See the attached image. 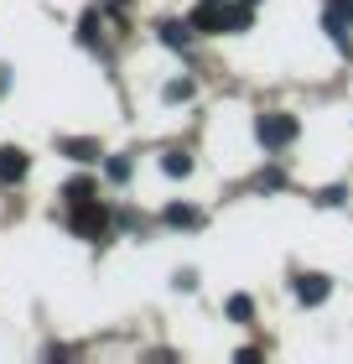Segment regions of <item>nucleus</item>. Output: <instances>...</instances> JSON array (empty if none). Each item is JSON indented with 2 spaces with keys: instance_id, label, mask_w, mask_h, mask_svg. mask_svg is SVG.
I'll return each instance as SVG.
<instances>
[{
  "instance_id": "nucleus-1",
  "label": "nucleus",
  "mask_w": 353,
  "mask_h": 364,
  "mask_svg": "<svg viewBox=\"0 0 353 364\" xmlns=\"http://www.w3.org/2000/svg\"><path fill=\"white\" fill-rule=\"evenodd\" d=\"M255 136H260V146H265V151H286V146L296 141V114H281V109L260 114Z\"/></svg>"
},
{
  "instance_id": "nucleus-2",
  "label": "nucleus",
  "mask_w": 353,
  "mask_h": 364,
  "mask_svg": "<svg viewBox=\"0 0 353 364\" xmlns=\"http://www.w3.org/2000/svg\"><path fill=\"white\" fill-rule=\"evenodd\" d=\"M73 235H83V240H104L109 235V208L99 203V198H83V203H73Z\"/></svg>"
},
{
  "instance_id": "nucleus-3",
  "label": "nucleus",
  "mask_w": 353,
  "mask_h": 364,
  "mask_svg": "<svg viewBox=\"0 0 353 364\" xmlns=\"http://www.w3.org/2000/svg\"><path fill=\"white\" fill-rule=\"evenodd\" d=\"M327 291H332V281L327 276H317V271H307V276H296V296L307 307H317V302H327Z\"/></svg>"
},
{
  "instance_id": "nucleus-4",
  "label": "nucleus",
  "mask_w": 353,
  "mask_h": 364,
  "mask_svg": "<svg viewBox=\"0 0 353 364\" xmlns=\"http://www.w3.org/2000/svg\"><path fill=\"white\" fill-rule=\"evenodd\" d=\"M26 167H31V161H26L21 146H6V151H0V182H21Z\"/></svg>"
},
{
  "instance_id": "nucleus-5",
  "label": "nucleus",
  "mask_w": 353,
  "mask_h": 364,
  "mask_svg": "<svg viewBox=\"0 0 353 364\" xmlns=\"http://www.w3.org/2000/svg\"><path fill=\"white\" fill-rule=\"evenodd\" d=\"M161 219L172 224V229H203V208H192V203H172V208L161 213Z\"/></svg>"
},
{
  "instance_id": "nucleus-6",
  "label": "nucleus",
  "mask_w": 353,
  "mask_h": 364,
  "mask_svg": "<svg viewBox=\"0 0 353 364\" xmlns=\"http://www.w3.org/2000/svg\"><path fill=\"white\" fill-rule=\"evenodd\" d=\"M156 31H161V42H166V47H177V53L192 42V21H161Z\"/></svg>"
},
{
  "instance_id": "nucleus-7",
  "label": "nucleus",
  "mask_w": 353,
  "mask_h": 364,
  "mask_svg": "<svg viewBox=\"0 0 353 364\" xmlns=\"http://www.w3.org/2000/svg\"><path fill=\"white\" fill-rule=\"evenodd\" d=\"M58 151L73 156V161H94V156H99V141H78V136H68V141H58Z\"/></svg>"
},
{
  "instance_id": "nucleus-8",
  "label": "nucleus",
  "mask_w": 353,
  "mask_h": 364,
  "mask_svg": "<svg viewBox=\"0 0 353 364\" xmlns=\"http://www.w3.org/2000/svg\"><path fill=\"white\" fill-rule=\"evenodd\" d=\"M224 312H229V318H234V323H249V318H255V296H244V291H234Z\"/></svg>"
},
{
  "instance_id": "nucleus-9",
  "label": "nucleus",
  "mask_w": 353,
  "mask_h": 364,
  "mask_svg": "<svg viewBox=\"0 0 353 364\" xmlns=\"http://www.w3.org/2000/svg\"><path fill=\"white\" fill-rule=\"evenodd\" d=\"M161 172H166V177H188V172H192V156H188V151H166V156H161Z\"/></svg>"
},
{
  "instance_id": "nucleus-10",
  "label": "nucleus",
  "mask_w": 353,
  "mask_h": 364,
  "mask_svg": "<svg viewBox=\"0 0 353 364\" xmlns=\"http://www.w3.org/2000/svg\"><path fill=\"white\" fill-rule=\"evenodd\" d=\"M317 203H322V208H343L348 203V188H343V182H332V188L317 193Z\"/></svg>"
},
{
  "instance_id": "nucleus-11",
  "label": "nucleus",
  "mask_w": 353,
  "mask_h": 364,
  "mask_svg": "<svg viewBox=\"0 0 353 364\" xmlns=\"http://www.w3.org/2000/svg\"><path fill=\"white\" fill-rule=\"evenodd\" d=\"M63 198H68V203H83V198H94V182L89 177H73L68 188H63Z\"/></svg>"
},
{
  "instance_id": "nucleus-12",
  "label": "nucleus",
  "mask_w": 353,
  "mask_h": 364,
  "mask_svg": "<svg viewBox=\"0 0 353 364\" xmlns=\"http://www.w3.org/2000/svg\"><path fill=\"white\" fill-rule=\"evenodd\" d=\"M104 172H109L114 182H125V177H130V161H125V156H109V161H104Z\"/></svg>"
},
{
  "instance_id": "nucleus-13",
  "label": "nucleus",
  "mask_w": 353,
  "mask_h": 364,
  "mask_svg": "<svg viewBox=\"0 0 353 364\" xmlns=\"http://www.w3.org/2000/svg\"><path fill=\"white\" fill-rule=\"evenodd\" d=\"M192 94V78H177V84H166V99H188Z\"/></svg>"
},
{
  "instance_id": "nucleus-14",
  "label": "nucleus",
  "mask_w": 353,
  "mask_h": 364,
  "mask_svg": "<svg viewBox=\"0 0 353 364\" xmlns=\"http://www.w3.org/2000/svg\"><path fill=\"white\" fill-rule=\"evenodd\" d=\"M327 11H332V16H343V21L353 26V0H327Z\"/></svg>"
},
{
  "instance_id": "nucleus-15",
  "label": "nucleus",
  "mask_w": 353,
  "mask_h": 364,
  "mask_svg": "<svg viewBox=\"0 0 353 364\" xmlns=\"http://www.w3.org/2000/svg\"><path fill=\"white\" fill-rule=\"evenodd\" d=\"M83 42H99V16H83V31H78Z\"/></svg>"
},
{
  "instance_id": "nucleus-16",
  "label": "nucleus",
  "mask_w": 353,
  "mask_h": 364,
  "mask_svg": "<svg viewBox=\"0 0 353 364\" xmlns=\"http://www.w3.org/2000/svg\"><path fill=\"white\" fill-rule=\"evenodd\" d=\"M197 6H224V0H197Z\"/></svg>"
},
{
  "instance_id": "nucleus-17",
  "label": "nucleus",
  "mask_w": 353,
  "mask_h": 364,
  "mask_svg": "<svg viewBox=\"0 0 353 364\" xmlns=\"http://www.w3.org/2000/svg\"><path fill=\"white\" fill-rule=\"evenodd\" d=\"M249 6H255V0H249Z\"/></svg>"
}]
</instances>
